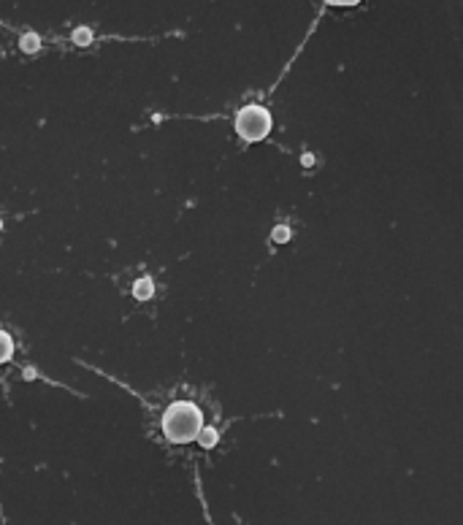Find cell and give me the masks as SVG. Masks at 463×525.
<instances>
[{
    "label": "cell",
    "mask_w": 463,
    "mask_h": 525,
    "mask_svg": "<svg viewBox=\"0 0 463 525\" xmlns=\"http://www.w3.org/2000/svg\"><path fill=\"white\" fill-rule=\"evenodd\" d=\"M11 355H14V341H11L8 333L0 330V363H6Z\"/></svg>",
    "instance_id": "cell-4"
},
{
    "label": "cell",
    "mask_w": 463,
    "mask_h": 525,
    "mask_svg": "<svg viewBox=\"0 0 463 525\" xmlns=\"http://www.w3.org/2000/svg\"><path fill=\"white\" fill-rule=\"evenodd\" d=\"M198 444H201V447H206V449L215 447V444H217V431H215V428H201V433H198Z\"/></svg>",
    "instance_id": "cell-5"
},
{
    "label": "cell",
    "mask_w": 463,
    "mask_h": 525,
    "mask_svg": "<svg viewBox=\"0 0 463 525\" xmlns=\"http://www.w3.org/2000/svg\"><path fill=\"white\" fill-rule=\"evenodd\" d=\"M287 238H290V231H287L285 225H279L277 231H274V241H279V244H282V241H287Z\"/></svg>",
    "instance_id": "cell-8"
},
{
    "label": "cell",
    "mask_w": 463,
    "mask_h": 525,
    "mask_svg": "<svg viewBox=\"0 0 463 525\" xmlns=\"http://www.w3.org/2000/svg\"><path fill=\"white\" fill-rule=\"evenodd\" d=\"M152 293H154V284L149 282V279H139V282H136V287H133V295H136L139 301L152 298Z\"/></svg>",
    "instance_id": "cell-3"
},
{
    "label": "cell",
    "mask_w": 463,
    "mask_h": 525,
    "mask_svg": "<svg viewBox=\"0 0 463 525\" xmlns=\"http://www.w3.org/2000/svg\"><path fill=\"white\" fill-rule=\"evenodd\" d=\"M236 133L244 141H261L271 133V114L263 106H244L236 114Z\"/></svg>",
    "instance_id": "cell-2"
},
{
    "label": "cell",
    "mask_w": 463,
    "mask_h": 525,
    "mask_svg": "<svg viewBox=\"0 0 463 525\" xmlns=\"http://www.w3.org/2000/svg\"><path fill=\"white\" fill-rule=\"evenodd\" d=\"M38 44H41V41H38V35H33V33L22 35V49H25V52H35V49H38Z\"/></svg>",
    "instance_id": "cell-7"
},
{
    "label": "cell",
    "mask_w": 463,
    "mask_h": 525,
    "mask_svg": "<svg viewBox=\"0 0 463 525\" xmlns=\"http://www.w3.org/2000/svg\"><path fill=\"white\" fill-rule=\"evenodd\" d=\"M328 6H358L360 0H325Z\"/></svg>",
    "instance_id": "cell-9"
},
{
    "label": "cell",
    "mask_w": 463,
    "mask_h": 525,
    "mask_svg": "<svg viewBox=\"0 0 463 525\" xmlns=\"http://www.w3.org/2000/svg\"><path fill=\"white\" fill-rule=\"evenodd\" d=\"M90 41H93V30H87V28H76V30H74V44L87 47Z\"/></svg>",
    "instance_id": "cell-6"
},
{
    "label": "cell",
    "mask_w": 463,
    "mask_h": 525,
    "mask_svg": "<svg viewBox=\"0 0 463 525\" xmlns=\"http://www.w3.org/2000/svg\"><path fill=\"white\" fill-rule=\"evenodd\" d=\"M203 428V415L195 403L190 401H176L171 403L163 415V433L166 439L173 444H185L198 439V433Z\"/></svg>",
    "instance_id": "cell-1"
}]
</instances>
